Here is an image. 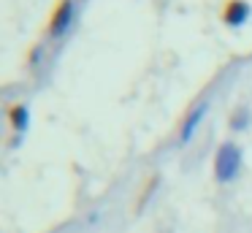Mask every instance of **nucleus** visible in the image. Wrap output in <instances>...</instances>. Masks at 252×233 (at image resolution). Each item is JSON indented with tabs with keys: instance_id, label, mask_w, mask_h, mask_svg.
Here are the masks:
<instances>
[{
	"instance_id": "1",
	"label": "nucleus",
	"mask_w": 252,
	"mask_h": 233,
	"mask_svg": "<svg viewBox=\"0 0 252 233\" xmlns=\"http://www.w3.org/2000/svg\"><path fill=\"white\" fill-rule=\"evenodd\" d=\"M241 171V146L236 141H222L214 152V179L220 184H228Z\"/></svg>"
},
{
	"instance_id": "2",
	"label": "nucleus",
	"mask_w": 252,
	"mask_h": 233,
	"mask_svg": "<svg viewBox=\"0 0 252 233\" xmlns=\"http://www.w3.org/2000/svg\"><path fill=\"white\" fill-rule=\"evenodd\" d=\"M73 16H76V3L73 0H57L55 8L49 14L46 22V35L49 38H63L73 25Z\"/></svg>"
},
{
	"instance_id": "3",
	"label": "nucleus",
	"mask_w": 252,
	"mask_h": 233,
	"mask_svg": "<svg viewBox=\"0 0 252 233\" xmlns=\"http://www.w3.org/2000/svg\"><path fill=\"white\" fill-rule=\"evenodd\" d=\"M250 16H252L250 0H225L222 8H220V19H222V25L230 27V30L244 27L247 22H250Z\"/></svg>"
},
{
	"instance_id": "4",
	"label": "nucleus",
	"mask_w": 252,
	"mask_h": 233,
	"mask_svg": "<svg viewBox=\"0 0 252 233\" xmlns=\"http://www.w3.org/2000/svg\"><path fill=\"white\" fill-rule=\"evenodd\" d=\"M206 108H209V100H198V103H192L190 111L182 117V125H179V144H187V141L192 138V133H195L198 122L203 119Z\"/></svg>"
},
{
	"instance_id": "5",
	"label": "nucleus",
	"mask_w": 252,
	"mask_h": 233,
	"mask_svg": "<svg viewBox=\"0 0 252 233\" xmlns=\"http://www.w3.org/2000/svg\"><path fill=\"white\" fill-rule=\"evenodd\" d=\"M6 117H8V125H11V130H14L17 135L28 130V125H30V111H28V106H25V103H11V106L6 108Z\"/></svg>"
},
{
	"instance_id": "6",
	"label": "nucleus",
	"mask_w": 252,
	"mask_h": 233,
	"mask_svg": "<svg viewBox=\"0 0 252 233\" xmlns=\"http://www.w3.org/2000/svg\"><path fill=\"white\" fill-rule=\"evenodd\" d=\"M158 182H160V176H158V173H149V176L141 182V190H138V195H136V211H141L144 206H147V200H149V195L155 193Z\"/></svg>"
},
{
	"instance_id": "7",
	"label": "nucleus",
	"mask_w": 252,
	"mask_h": 233,
	"mask_svg": "<svg viewBox=\"0 0 252 233\" xmlns=\"http://www.w3.org/2000/svg\"><path fill=\"white\" fill-rule=\"evenodd\" d=\"M230 128L233 130H244L247 125H250V108L247 106H239V108H233V111H230Z\"/></svg>"
}]
</instances>
